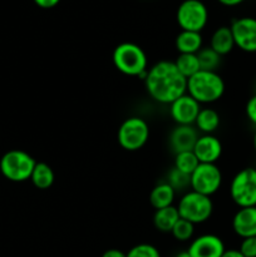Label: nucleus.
<instances>
[{"mask_svg":"<svg viewBox=\"0 0 256 257\" xmlns=\"http://www.w3.org/2000/svg\"><path fill=\"white\" fill-rule=\"evenodd\" d=\"M175 257H192V256L190 255V252H188L187 250H185V251H180V252H178Z\"/></svg>","mask_w":256,"mask_h":257,"instance_id":"nucleus-34","label":"nucleus"},{"mask_svg":"<svg viewBox=\"0 0 256 257\" xmlns=\"http://www.w3.org/2000/svg\"><path fill=\"white\" fill-rule=\"evenodd\" d=\"M230 197L238 208L256 206V168L246 167L233 176Z\"/></svg>","mask_w":256,"mask_h":257,"instance_id":"nucleus-6","label":"nucleus"},{"mask_svg":"<svg viewBox=\"0 0 256 257\" xmlns=\"http://www.w3.org/2000/svg\"><path fill=\"white\" fill-rule=\"evenodd\" d=\"M235 47L245 53H256V19L242 17L235 19L230 25Z\"/></svg>","mask_w":256,"mask_h":257,"instance_id":"nucleus-10","label":"nucleus"},{"mask_svg":"<svg viewBox=\"0 0 256 257\" xmlns=\"http://www.w3.org/2000/svg\"><path fill=\"white\" fill-rule=\"evenodd\" d=\"M181 30L201 33L208 22L207 7L201 0H183L176 13Z\"/></svg>","mask_w":256,"mask_h":257,"instance_id":"nucleus-8","label":"nucleus"},{"mask_svg":"<svg viewBox=\"0 0 256 257\" xmlns=\"http://www.w3.org/2000/svg\"><path fill=\"white\" fill-rule=\"evenodd\" d=\"M245 110L246 115H247V119L250 120L253 125H256V93L247 100Z\"/></svg>","mask_w":256,"mask_h":257,"instance_id":"nucleus-29","label":"nucleus"},{"mask_svg":"<svg viewBox=\"0 0 256 257\" xmlns=\"http://www.w3.org/2000/svg\"><path fill=\"white\" fill-rule=\"evenodd\" d=\"M180 217L193 225H200L210 220L213 212V202L211 197L195 191H187L180 198L177 205Z\"/></svg>","mask_w":256,"mask_h":257,"instance_id":"nucleus-4","label":"nucleus"},{"mask_svg":"<svg viewBox=\"0 0 256 257\" xmlns=\"http://www.w3.org/2000/svg\"><path fill=\"white\" fill-rule=\"evenodd\" d=\"M225 82L217 72L200 70L187 79V94L200 104H211L222 98Z\"/></svg>","mask_w":256,"mask_h":257,"instance_id":"nucleus-3","label":"nucleus"},{"mask_svg":"<svg viewBox=\"0 0 256 257\" xmlns=\"http://www.w3.org/2000/svg\"><path fill=\"white\" fill-rule=\"evenodd\" d=\"M198 131L195 125H176L170 135L171 150L176 153L192 151L197 142Z\"/></svg>","mask_w":256,"mask_h":257,"instance_id":"nucleus-14","label":"nucleus"},{"mask_svg":"<svg viewBox=\"0 0 256 257\" xmlns=\"http://www.w3.org/2000/svg\"><path fill=\"white\" fill-rule=\"evenodd\" d=\"M232 230L241 238L256 236V206L238 208L232 217Z\"/></svg>","mask_w":256,"mask_h":257,"instance_id":"nucleus-15","label":"nucleus"},{"mask_svg":"<svg viewBox=\"0 0 256 257\" xmlns=\"http://www.w3.org/2000/svg\"><path fill=\"white\" fill-rule=\"evenodd\" d=\"M187 251L192 257H221L226 251V247L217 235L205 233L193 238Z\"/></svg>","mask_w":256,"mask_h":257,"instance_id":"nucleus-12","label":"nucleus"},{"mask_svg":"<svg viewBox=\"0 0 256 257\" xmlns=\"http://www.w3.org/2000/svg\"><path fill=\"white\" fill-rule=\"evenodd\" d=\"M175 47L180 54H197L203 48L201 33L181 30L175 39Z\"/></svg>","mask_w":256,"mask_h":257,"instance_id":"nucleus-16","label":"nucleus"},{"mask_svg":"<svg viewBox=\"0 0 256 257\" xmlns=\"http://www.w3.org/2000/svg\"><path fill=\"white\" fill-rule=\"evenodd\" d=\"M193 233H195V225L183 220V218H180L171 231V235L173 236V238L181 241V242L190 241L193 237Z\"/></svg>","mask_w":256,"mask_h":257,"instance_id":"nucleus-25","label":"nucleus"},{"mask_svg":"<svg viewBox=\"0 0 256 257\" xmlns=\"http://www.w3.org/2000/svg\"><path fill=\"white\" fill-rule=\"evenodd\" d=\"M217 2L222 4L223 7H237V5H240L245 0H217Z\"/></svg>","mask_w":256,"mask_h":257,"instance_id":"nucleus-32","label":"nucleus"},{"mask_svg":"<svg viewBox=\"0 0 256 257\" xmlns=\"http://www.w3.org/2000/svg\"><path fill=\"white\" fill-rule=\"evenodd\" d=\"M222 185V172L216 163H200L190 176V188L211 197Z\"/></svg>","mask_w":256,"mask_h":257,"instance_id":"nucleus-9","label":"nucleus"},{"mask_svg":"<svg viewBox=\"0 0 256 257\" xmlns=\"http://www.w3.org/2000/svg\"><path fill=\"white\" fill-rule=\"evenodd\" d=\"M210 48L221 57L232 52L235 48V42H233L230 27H220L212 33L210 39Z\"/></svg>","mask_w":256,"mask_h":257,"instance_id":"nucleus-17","label":"nucleus"},{"mask_svg":"<svg viewBox=\"0 0 256 257\" xmlns=\"http://www.w3.org/2000/svg\"><path fill=\"white\" fill-rule=\"evenodd\" d=\"M175 65L178 72L188 79L201 70L197 54H178L175 59Z\"/></svg>","mask_w":256,"mask_h":257,"instance_id":"nucleus-22","label":"nucleus"},{"mask_svg":"<svg viewBox=\"0 0 256 257\" xmlns=\"http://www.w3.org/2000/svg\"><path fill=\"white\" fill-rule=\"evenodd\" d=\"M180 213L176 206H168V207L156 210L153 215V225L158 231L165 233H171L173 226L180 220Z\"/></svg>","mask_w":256,"mask_h":257,"instance_id":"nucleus-20","label":"nucleus"},{"mask_svg":"<svg viewBox=\"0 0 256 257\" xmlns=\"http://www.w3.org/2000/svg\"><path fill=\"white\" fill-rule=\"evenodd\" d=\"M125 257H161V252L151 243H138L125 253Z\"/></svg>","mask_w":256,"mask_h":257,"instance_id":"nucleus-27","label":"nucleus"},{"mask_svg":"<svg viewBox=\"0 0 256 257\" xmlns=\"http://www.w3.org/2000/svg\"><path fill=\"white\" fill-rule=\"evenodd\" d=\"M237 250L243 257H256V236L242 238Z\"/></svg>","mask_w":256,"mask_h":257,"instance_id":"nucleus-28","label":"nucleus"},{"mask_svg":"<svg viewBox=\"0 0 256 257\" xmlns=\"http://www.w3.org/2000/svg\"><path fill=\"white\" fill-rule=\"evenodd\" d=\"M192 151L200 163H216L222 155V143L213 135H201Z\"/></svg>","mask_w":256,"mask_h":257,"instance_id":"nucleus-13","label":"nucleus"},{"mask_svg":"<svg viewBox=\"0 0 256 257\" xmlns=\"http://www.w3.org/2000/svg\"><path fill=\"white\" fill-rule=\"evenodd\" d=\"M33 2L42 9H52L59 4L60 0H33Z\"/></svg>","mask_w":256,"mask_h":257,"instance_id":"nucleus-30","label":"nucleus"},{"mask_svg":"<svg viewBox=\"0 0 256 257\" xmlns=\"http://www.w3.org/2000/svg\"><path fill=\"white\" fill-rule=\"evenodd\" d=\"M252 145H253V150H255V152H256V131H255V133H253V138H252Z\"/></svg>","mask_w":256,"mask_h":257,"instance_id":"nucleus-35","label":"nucleus"},{"mask_svg":"<svg viewBox=\"0 0 256 257\" xmlns=\"http://www.w3.org/2000/svg\"><path fill=\"white\" fill-rule=\"evenodd\" d=\"M198 63H200L201 70H208V72H216L221 64V55H218L215 50L210 47L202 48L197 53Z\"/></svg>","mask_w":256,"mask_h":257,"instance_id":"nucleus-24","label":"nucleus"},{"mask_svg":"<svg viewBox=\"0 0 256 257\" xmlns=\"http://www.w3.org/2000/svg\"><path fill=\"white\" fill-rule=\"evenodd\" d=\"M37 161L28 152L22 150H12L0 160V171L7 180L12 182H24L30 180Z\"/></svg>","mask_w":256,"mask_h":257,"instance_id":"nucleus-5","label":"nucleus"},{"mask_svg":"<svg viewBox=\"0 0 256 257\" xmlns=\"http://www.w3.org/2000/svg\"><path fill=\"white\" fill-rule=\"evenodd\" d=\"M200 110V103L187 93L170 104V115L177 125H193Z\"/></svg>","mask_w":256,"mask_h":257,"instance_id":"nucleus-11","label":"nucleus"},{"mask_svg":"<svg viewBox=\"0 0 256 257\" xmlns=\"http://www.w3.org/2000/svg\"><path fill=\"white\" fill-rule=\"evenodd\" d=\"M112 62L115 69L128 77L145 79L148 70V57L145 50L136 43L124 42L114 48Z\"/></svg>","mask_w":256,"mask_h":257,"instance_id":"nucleus-2","label":"nucleus"},{"mask_svg":"<svg viewBox=\"0 0 256 257\" xmlns=\"http://www.w3.org/2000/svg\"><path fill=\"white\" fill-rule=\"evenodd\" d=\"M220 114L213 108H201L195 120V128L202 135H213L220 127Z\"/></svg>","mask_w":256,"mask_h":257,"instance_id":"nucleus-18","label":"nucleus"},{"mask_svg":"<svg viewBox=\"0 0 256 257\" xmlns=\"http://www.w3.org/2000/svg\"><path fill=\"white\" fill-rule=\"evenodd\" d=\"M55 180L54 171L52 170L48 163L37 162L34 170H33L30 181L38 190H48L53 186Z\"/></svg>","mask_w":256,"mask_h":257,"instance_id":"nucleus-21","label":"nucleus"},{"mask_svg":"<svg viewBox=\"0 0 256 257\" xmlns=\"http://www.w3.org/2000/svg\"><path fill=\"white\" fill-rule=\"evenodd\" d=\"M145 85L150 97L161 104H171L187 93V79L170 60H161L153 64L147 70Z\"/></svg>","mask_w":256,"mask_h":257,"instance_id":"nucleus-1","label":"nucleus"},{"mask_svg":"<svg viewBox=\"0 0 256 257\" xmlns=\"http://www.w3.org/2000/svg\"><path fill=\"white\" fill-rule=\"evenodd\" d=\"M102 257H125V253L118 248H109V250L104 251Z\"/></svg>","mask_w":256,"mask_h":257,"instance_id":"nucleus-31","label":"nucleus"},{"mask_svg":"<svg viewBox=\"0 0 256 257\" xmlns=\"http://www.w3.org/2000/svg\"><path fill=\"white\" fill-rule=\"evenodd\" d=\"M198 165H200V162H198L193 151H185V152H180L175 155L173 167L177 168L181 172L186 173V175H192V172L196 170Z\"/></svg>","mask_w":256,"mask_h":257,"instance_id":"nucleus-23","label":"nucleus"},{"mask_svg":"<svg viewBox=\"0 0 256 257\" xmlns=\"http://www.w3.org/2000/svg\"><path fill=\"white\" fill-rule=\"evenodd\" d=\"M221 257H243V256L242 253H241L238 250H236V248H230V250H226Z\"/></svg>","mask_w":256,"mask_h":257,"instance_id":"nucleus-33","label":"nucleus"},{"mask_svg":"<svg viewBox=\"0 0 256 257\" xmlns=\"http://www.w3.org/2000/svg\"><path fill=\"white\" fill-rule=\"evenodd\" d=\"M117 138L123 150L135 152L145 147L150 140V125L143 118L130 117L118 128Z\"/></svg>","mask_w":256,"mask_h":257,"instance_id":"nucleus-7","label":"nucleus"},{"mask_svg":"<svg viewBox=\"0 0 256 257\" xmlns=\"http://www.w3.org/2000/svg\"><path fill=\"white\" fill-rule=\"evenodd\" d=\"M175 198L176 191L167 182H161L156 185L150 193V203L156 210L172 206Z\"/></svg>","mask_w":256,"mask_h":257,"instance_id":"nucleus-19","label":"nucleus"},{"mask_svg":"<svg viewBox=\"0 0 256 257\" xmlns=\"http://www.w3.org/2000/svg\"><path fill=\"white\" fill-rule=\"evenodd\" d=\"M166 182L177 192V191H186L190 187V176L181 172L177 168L172 167L167 173V181Z\"/></svg>","mask_w":256,"mask_h":257,"instance_id":"nucleus-26","label":"nucleus"}]
</instances>
